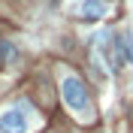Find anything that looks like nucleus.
<instances>
[{
  "label": "nucleus",
  "instance_id": "7ed1b4c3",
  "mask_svg": "<svg viewBox=\"0 0 133 133\" xmlns=\"http://www.w3.org/2000/svg\"><path fill=\"white\" fill-rule=\"evenodd\" d=\"M79 15L82 18H103L109 9V0H79Z\"/></svg>",
  "mask_w": 133,
  "mask_h": 133
},
{
  "label": "nucleus",
  "instance_id": "39448f33",
  "mask_svg": "<svg viewBox=\"0 0 133 133\" xmlns=\"http://www.w3.org/2000/svg\"><path fill=\"white\" fill-rule=\"evenodd\" d=\"M130 61H133V51H130Z\"/></svg>",
  "mask_w": 133,
  "mask_h": 133
},
{
  "label": "nucleus",
  "instance_id": "f03ea898",
  "mask_svg": "<svg viewBox=\"0 0 133 133\" xmlns=\"http://www.w3.org/2000/svg\"><path fill=\"white\" fill-rule=\"evenodd\" d=\"M30 130V118H27V106L15 103L0 115V133H27Z\"/></svg>",
  "mask_w": 133,
  "mask_h": 133
},
{
  "label": "nucleus",
  "instance_id": "f257e3e1",
  "mask_svg": "<svg viewBox=\"0 0 133 133\" xmlns=\"http://www.w3.org/2000/svg\"><path fill=\"white\" fill-rule=\"evenodd\" d=\"M61 97H64V106L76 112L79 121H91V97H88V88L79 76L66 73L61 79Z\"/></svg>",
  "mask_w": 133,
  "mask_h": 133
},
{
  "label": "nucleus",
  "instance_id": "20e7f679",
  "mask_svg": "<svg viewBox=\"0 0 133 133\" xmlns=\"http://www.w3.org/2000/svg\"><path fill=\"white\" fill-rule=\"evenodd\" d=\"M12 55H15V51H12V49H9V45H6V42H0V58H12Z\"/></svg>",
  "mask_w": 133,
  "mask_h": 133
}]
</instances>
